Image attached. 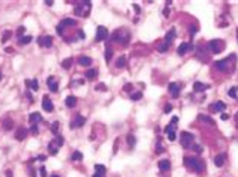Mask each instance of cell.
Segmentation results:
<instances>
[{"instance_id": "obj_1", "label": "cell", "mask_w": 238, "mask_h": 177, "mask_svg": "<svg viewBox=\"0 0 238 177\" xmlns=\"http://www.w3.org/2000/svg\"><path fill=\"white\" fill-rule=\"evenodd\" d=\"M184 165L190 169H194L196 172H202L205 169V163L203 160H200L199 157H191V156H185L184 157Z\"/></svg>"}, {"instance_id": "obj_2", "label": "cell", "mask_w": 238, "mask_h": 177, "mask_svg": "<svg viewBox=\"0 0 238 177\" xmlns=\"http://www.w3.org/2000/svg\"><path fill=\"white\" fill-rule=\"evenodd\" d=\"M130 38H131V35H130V32L125 30V29H116V30L113 32V35L110 36L111 41L119 43V44H127V43L130 41Z\"/></svg>"}, {"instance_id": "obj_3", "label": "cell", "mask_w": 238, "mask_h": 177, "mask_svg": "<svg viewBox=\"0 0 238 177\" xmlns=\"http://www.w3.org/2000/svg\"><path fill=\"white\" fill-rule=\"evenodd\" d=\"M74 12H75V15H78V17H87L89 12H90V2L84 0V2H78V3H75Z\"/></svg>"}, {"instance_id": "obj_4", "label": "cell", "mask_w": 238, "mask_h": 177, "mask_svg": "<svg viewBox=\"0 0 238 177\" xmlns=\"http://www.w3.org/2000/svg\"><path fill=\"white\" fill-rule=\"evenodd\" d=\"M74 24H77V21L74 20V18H63L60 23H59V26L56 27V32L62 36L63 35V30L66 29V27H71V26H74Z\"/></svg>"}, {"instance_id": "obj_5", "label": "cell", "mask_w": 238, "mask_h": 177, "mask_svg": "<svg viewBox=\"0 0 238 177\" xmlns=\"http://www.w3.org/2000/svg\"><path fill=\"white\" fill-rule=\"evenodd\" d=\"M208 49L211 50V53H220L224 49V43L221 40H211L208 43Z\"/></svg>"}, {"instance_id": "obj_6", "label": "cell", "mask_w": 238, "mask_h": 177, "mask_svg": "<svg viewBox=\"0 0 238 177\" xmlns=\"http://www.w3.org/2000/svg\"><path fill=\"white\" fill-rule=\"evenodd\" d=\"M194 141V135L193 133H188V132H181V145L184 148H190L191 144Z\"/></svg>"}, {"instance_id": "obj_7", "label": "cell", "mask_w": 238, "mask_h": 177, "mask_svg": "<svg viewBox=\"0 0 238 177\" xmlns=\"http://www.w3.org/2000/svg\"><path fill=\"white\" fill-rule=\"evenodd\" d=\"M107 36H108V30H107V27H104V26H98V27H96L95 41H96V43H101V41L107 40Z\"/></svg>"}, {"instance_id": "obj_8", "label": "cell", "mask_w": 238, "mask_h": 177, "mask_svg": "<svg viewBox=\"0 0 238 177\" xmlns=\"http://www.w3.org/2000/svg\"><path fill=\"white\" fill-rule=\"evenodd\" d=\"M208 109H209L211 112H220V114H223V111L226 109V105H224L223 102H214V103L209 105Z\"/></svg>"}, {"instance_id": "obj_9", "label": "cell", "mask_w": 238, "mask_h": 177, "mask_svg": "<svg viewBox=\"0 0 238 177\" xmlns=\"http://www.w3.org/2000/svg\"><path fill=\"white\" fill-rule=\"evenodd\" d=\"M176 124H178V117H173L172 120H170V124H167L166 126V129H164V133L169 136V135H173V133H176L175 132V127H176Z\"/></svg>"}, {"instance_id": "obj_10", "label": "cell", "mask_w": 238, "mask_h": 177, "mask_svg": "<svg viewBox=\"0 0 238 177\" xmlns=\"http://www.w3.org/2000/svg\"><path fill=\"white\" fill-rule=\"evenodd\" d=\"M84 123H86V118H84L83 115H77V117L74 118V121L69 123V127H71V129H77V127L84 126Z\"/></svg>"}, {"instance_id": "obj_11", "label": "cell", "mask_w": 238, "mask_h": 177, "mask_svg": "<svg viewBox=\"0 0 238 177\" xmlns=\"http://www.w3.org/2000/svg\"><path fill=\"white\" fill-rule=\"evenodd\" d=\"M42 109H44L45 112H53V111H54L53 102H51V100H50V97H47V96H44V97H42Z\"/></svg>"}, {"instance_id": "obj_12", "label": "cell", "mask_w": 238, "mask_h": 177, "mask_svg": "<svg viewBox=\"0 0 238 177\" xmlns=\"http://www.w3.org/2000/svg\"><path fill=\"white\" fill-rule=\"evenodd\" d=\"M93 169H95V172H93V175H92V177H105V172H107V169H105V166H104V165H101V163H96Z\"/></svg>"}, {"instance_id": "obj_13", "label": "cell", "mask_w": 238, "mask_h": 177, "mask_svg": "<svg viewBox=\"0 0 238 177\" xmlns=\"http://www.w3.org/2000/svg\"><path fill=\"white\" fill-rule=\"evenodd\" d=\"M191 50H193V44L182 43V44H179V47H178V55L182 56V55H185L187 52H191Z\"/></svg>"}, {"instance_id": "obj_14", "label": "cell", "mask_w": 238, "mask_h": 177, "mask_svg": "<svg viewBox=\"0 0 238 177\" xmlns=\"http://www.w3.org/2000/svg\"><path fill=\"white\" fill-rule=\"evenodd\" d=\"M229 64H230V61H229L227 58H226V59H220V61L215 62V68L220 70V71H226V70L229 68Z\"/></svg>"}, {"instance_id": "obj_15", "label": "cell", "mask_w": 238, "mask_h": 177, "mask_svg": "<svg viewBox=\"0 0 238 177\" xmlns=\"http://www.w3.org/2000/svg\"><path fill=\"white\" fill-rule=\"evenodd\" d=\"M47 85H48V90L51 91V93H57V90H59V83L56 82V79L53 77V76H50L48 79H47Z\"/></svg>"}, {"instance_id": "obj_16", "label": "cell", "mask_w": 238, "mask_h": 177, "mask_svg": "<svg viewBox=\"0 0 238 177\" xmlns=\"http://www.w3.org/2000/svg\"><path fill=\"white\" fill-rule=\"evenodd\" d=\"M193 90H194V93H203V91L209 90V85L208 83H202V82H196L193 85Z\"/></svg>"}, {"instance_id": "obj_17", "label": "cell", "mask_w": 238, "mask_h": 177, "mask_svg": "<svg viewBox=\"0 0 238 177\" xmlns=\"http://www.w3.org/2000/svg\"><path fill=\"white\" fill-rule=\"evenodd\" d=\"M175 36H176V30H175V27H170V29H169V32H167V33H166V36H164V43L170 46V43L175 40Z\"/></svg>"}, {"instance_id": "obj_18", "label": "cell", "mask_w": 238, "mask_h": 177, "mask_svg": "<svg viewBox=\"0 0 238 177\" xmlns=\"http://www.w3.org/2000/svg\"><path fill=\"white\" fill-rule=\"evenodd\" d=\"M179 91H181V85H179V83L172 82V83L169 85V93H170L173 97H176V96L179 94Z\"/></svg>"}, {"instance_id": "obj_19", "label": "cell", "mask_w": 238, "mask_h": 177, "mask_svg": "<svg viewBox=\"0 0 238 177\" xmlns=\"http://www.w3.org/2000/svg\"><path fill=\"white\" fill-rule=\"evenodd\" d=\"M29 121H30L32 124H36V126H38V123L42 121V117H41L39 112H32V114L29 115Z\"/></svg>"}, {"instance_id": "obj_20", "label": "cell", "mask_w": 238, "mask_h": 177, "mask_svg": "<svg viewBox=\"0 0 238 177\" xmlns=\"http://www.w3.org/2000/svg\"><path fill=\"white\" fill-rule=\"evenodd\" d=\"M26 136H27V129H24V127H20L17 130V133H15V139L17 141H23Z\"/></svg>"}, {"instance_id": "obj_21", "label": "cell", "mask_w": 238, "mask_h": 177, "mask_svg": "<svg viewBox=\"0 0 238 177\" xmlns=\"http://www.w3.org/2000/svg\"><path fill=\"white\" fill-rule=\"evenodd\" d=\"M224 160H226V154H224V153L217 154V156L214 157V165H215V166H223Z\"/></svg>"}, {"instance_id": "obj_22", "label": "cell", "mask_w": 238, "mask_h": 177, "mask_svg": "<svg viewBox=\"0 0 238 177\" xmlns=\"http://www.w3.org/2000/svg\"><path fill=\"white\" fill-rule=\"evenodd\" d=\"M65 105H66V108H74L77 105V97L75 96H68L65 99Z\"/></svg>"}, {"instance_id": "obj_23", "label": "cell", "mask_w": 238, "mask_h": 177, "mask_svg": "<svg viewBox=\"0 0 238 177\" xmlns=\"http://www.w3.org/2000/svg\"><path fill=\"white\" fill-rule=\"evenodd\" d=\"M197 120H199V121H202V123H205V124H209V126H214V124H215V123H214V120H212L211 117L203 115V114H200V115L197 117Z\"/></svg>"}, {"instance_id": "obj_24", "label": "cell", "mask_w": 238, "mask_h": 177, "mask_svg": "<svg viewBox=\"0 0 238 177\" xmlns=\"http://www.w3.org/2000/svg\"><path fill=\"white\" fill-rule=\"evenodd\" d=\"M158 168H160L161 171H169V169H170V162H169L167 159H163V160L158 162Z\"/></svg>"}, {"instance_id": "obj_25", "label": "cell", "mask_w": 238, "mask_h": 177, "mask_svg": "<svg viewBox=\"0 0 238 177\" xmlns=\"http://www.w3.org/2000/svg\"><path fill=\"white\" fill-rule=\"evenodd\" d=\"M78 64L83 65V67H89V65L92 64V59H90L89 56H80V58H78Z\"/></svg>"}, {"instance_id": "obj_26", "label": "cell", "mask_w": 238, "mask_h": 177, "mask_svg": "<svg viewBox=\"0 0 238 177\" xmlns=\"http://www.w3.org/2000/svg\"><path fill=\"white\" fill-rule=\"evenodd\" d=\"M26 85L30 88L32 91H38V90H39V86H38V80H36V79H33V80H26Z\"/></svg>"}, {"instance_id": "obj_27", "label": "cell", "mask_w": 238, "mask_h": 177, "mask_svg": "<svg viewBox=\"0 0 238 177\" xmlns=\"http://www.w3.org/2000/svg\"><path fill=\"white\" fill-rule=\"evenodd\" d=\"M2 127H3V130H11V129L14 127V121H12L11 118H6V120H3Z\"/></svg>"}, {"instance_id": "obj_28", "label": "cell", "mask_w": 238, "mask_h": 177, "mask_svg": "<svg viewBox=\"0 0 238 177\" xmlns=\"http://www.w3.org/2000/svg\"><path fill=\"white\" fill-rule=\"evenodd\" d=\"M32 36L30 35H24V36H21V38H18V44L20 46H26V44H29V43H32Z\"/></svg>"}, {"instance_id": "obj_29", "label": "cell", "mask_w": 238, "mask_h": 177, "mask_svg": "<svg viewBox=\"0 0 238 177\" xmlns=\"http://www.w3.org/2000/svg\"><path fill=\"white\" fill-rule=\"evenodd\" d=\"M57 151H59V145H57L54 141H51V142L48 144V153H50V154H56Z\"/></svg>"}, {"instance_id": "obj_30", "label": "cell", "mask_w": 238, "mask_h": 177, "mask_svg": "<svg viewBox=\"0 0 238 177\" xmlns=\"http://www.w3.org/2000/svg\"><path fill=\"white\" fill-rule=\"evenodd\" d=\"M72 61H74L72 58H66V59H63V61H62V68H63V70H69L71 65H72Z\"/></svg>"}, {"instance_id": "obj_31", "label": "cell", "mask_w": 238, "mask_h": 177, "mask_svg": "<svg viewBox=\"0 0 238 177\" xmlns=\"http://www.w3.org/2000/svg\"><path fill=\"white\" fill-rule=\"evenodd\" d=\"M96 74H98V71H96V70H87L84 76H86V79H87V80H93V79L96 77Z\"/></svg>"}, {"instance_id": "obj_32", "label": "cell", "mask_w": 238, "mask_h": 177, "mask_svg": "<svg viewBox=\"0 0 238 177\" xmlns=\"http://www.w3.org/2000/svg\"><path fill=\"white\" fill-rule=\"evenodd\" d=\"M125 64H127V59H125V56H121L117 61H116V68H124L125 67Z\"/></svg>"}, {"instance_id": "obj_33", "label": "cell", "mask_w": 238, "mask_h": 177, "mask_svg": "<svg viewBox=\"0 0 238 177\" xmlns=\"http://www.w3.org/2000/svg\"><path fill=\"white\" fill-rule=\"evenodd\" d=\"M42 41H44V47H51V46H53V38H51L50 35L42 36Z\"/></svg>"}, {"instance_id": "obj_34", "label": "cell", "mask_w": 238, "mask_h": 177, "mask_svg": "<svg viewBox=\"0 0 238 177\" xmlns=\"http://www.w3.org/2000/svg\"><path fill=\"white\" fill-rule=\"evenodd\" d=\"M104 58H105V61H110V59L113 58V49L107 47V49H105V52H104Z\"/></svg>"}, {"instance_id": "obj_35", "label": "cell", "mask_w": 238, "mask_h": 177, "mask_svg": "<svg viewBox=\"0 0 238 177\" xmlns=\"http://www.w3.org/2000/svg\"><path fill=\"white\" fill-rule=\"evenodd\" d=\"M83 159V154L80 153V151H74L72 154H71V160H75V162H78V160H81Z\"/></svg>"}, {"instance_id": "obj_36", "label": "cell", "mask_w": 238, "mask_h": 177, "mask_svg": "<svg viewBox=\"0 0 238 177\" xmlns=\"http://www.w3.org/2000/svg\"><path fill=\"white\" fill-rule=\"evenodd\" d=\"M142 96H143L142 93H131V94H130V99H131L133 102H137V100L142 99Z\"/></svg>"}, {"instance_id": "obj_37", "label": "cell", "mask_w": 238, "mask_h": 177, "mask_svg": "<svg viewBox=\"0 0 238 177\" xmlns=\"http://www.w3.org/2000/svg\"><path fill=\"white\" fill-rule=\"evenodd\" d=\"M127 141H128V145H130V147H134V144H136V138H134V135L128 133V135H127Z\"/></svg>"}, {"instance_id": "obj_38", "label": "cell", "mask_w": 238, "mask_h": 177, "mask_svg": "<svg viewBox=\"0 0 238 177\" xmlns=\"http://www.w3.org/2000/svg\"><path fill=\"white\" fill-rule=\"evenodd\" d=\"M11 36H12V32H11V30H5V32H3V36H2V43H6Z\"/></svg>"}, {"instance_id": "obj_39", "label": "cell", "mask_w": 238, "mask_h": 177, "mask_svg": "<svg viewBox=\"0 0 238 177\" xmlns=\"http://www.w3.org/2000/svg\"><path fill=\"white\" fill-rule=\"evenodd\" d=\"M236 93H238V86H233V88H230V90H229V97H232V99H236Z\"/></svg>"}, {"instance_id": "obj_40", "label": "cell", "mask_w": 238, "mask_h": 177, "mask_svg": "<svg viewBox=\"0 0 238 177\" xmlns=\"http://www.w3.org/2000/svg\"><path fill=\"white\" fill-rule=\"evenodd\" d=\"M50 129H51V132H53L54 135H57V130H59V121H54V123L51 124Z\"/></svg>"}, {"instance_id": "obj_41", "label": "cell", "mask_w": 238, "mask_h": 177, "mask_svg": "<svg viewBox=\"0 0 238 177\" xmlns=\"http://www.w3.org/2000/svg\"><path fill=\"white\" fill-rule=\"evenodd\" d=\"M24 32H26V27H24V26H20V27L17 29V36L21 38V36L24 35Z\"/></svg>"}, {"instance_id": "obj_42", "label": "cell", "mask_w": 238, "mask_h": 177, "mask_svg": "<svg viewBox=\"0 0 238 177\" xmlns=\"http://www.w3.org/2000/svg\"><path fill=\"white\" fill-rule=\"evenodd\" d=\"M95 90L96 91H107V86L104 83H98V85H95Z\"/></svg>"}, {"instance_id": "obj_43", "label": "cell", "mask_w": 238, "mask_h": 177, "mask_svg": "<svg viewBox=\"0 0 238 177\" xmlns=\"http://www.w3.org/2000/svg\"><path fill=\"white\" fill-rule=\"evenodd\" d=\"M167 49H169V44H166V43H163L161 46H158V52H160V53H164Z\"/></svg>"}, {"instance_id": "obj_44", "label": "cell", "mask_w": 238, "mask_h": 177, "mask_svg": "<svg viewBox=\"0 0 238 177\" xmlns=\"http://www.w3.org/2000/svg\"><path fill=\"white\" fill-rule=\"evenodd\" d=\"M190 148H193V150H194V151H197V153H200V151H202V147H200L199 144H191V147H190Z\"/></svg>"}, {"instance_id": "obj_45", "label": "cell", "mask_w": 238, "mask_h": 177, "mask_svg": "<svg viewBox=\"0 0 238 177\" xmlns=\"http://www.w3.org/2000/svg\"><path fill=\"white\" fill-rule=\"evenodd\" d=\"M77 38H78V40H84V38H86V33H84L83 30H78V32H77Z\"/></svg>"}, {"instance_id": "obj_46", "label": "cell", "mask_w": 238, "mask_h": 177, "mask_svg": "<svg viewBox=\"0 0 238 177\" xmlns=\"http://www.w3.org/2000/svg\"><path fill=\"white\" fill-rule=\"evenodd\" d=\"M30 132H32L33 135H38V126H36V124H32V127H30Z\"/></svg>"}, {"instance_id": "obj_47", "label": "cell", "mask_w": 238, "mask_h": 177, "mask_svg": "<svg viewBox=\"0 0 238 177\" xmlns=\"http://www.w3.org/2000/svg\"><path fill=\"white\" fill-rule=\"evenodd\" d=\"M133 90V85H130V83H127L125 86H124V91H127V93H130Z\"/></svg>"}, {"instance_id": "obj_48", "label": "cell", "mask_w": 238, "mask_h": 177, "mask_svg": "<svg viewBox=\"0 0 238 177\" xmlns=\"http://www.w3.org/2000/svg\"><path fill=\"white\" fill-rule=\"evenodd\" d=\"M169 112H172V105H166L164 106V114H169Z\"/></svg>"}, {"instance_id": "obj_49", "label": "cell", "mask_w": 238, "mask_h": 177, "mask_svg": "<svg viewBox=\"0 0 238 177\" xmlns=\"http://www.w3.org/2000/svg\"><path fill=\"white\" fill-rule=\"evenodd\" d=\"M39 174H41V177H47V172H45V168H44V166L39 168Z\"/></svg>"}, {"instance_id": "obj_50", "label": "cell", "mask_w": 238, "mask_h": 177, "mask_svg": "<svg viewBox=\"0 0 238 177\" xmlns=\"http://www.w3.org/2000/svg\"><path fill=\"white\" fill-rule=\"evenodd\" d=\"M169 14H170V11H169V8L166 6V8H164V11H163V15H164V17H169Z\"/></svg>"}, {"instance_id": "obj_51", "label": "cell", "mask_w": 238, "mask_h": 177, "mask_svg": "<svg viewBox=\"0 0 238 177\" xmlns=\"http://www.w3.org/2000/svg\"><path fill=\"white\" fill-rule=\"evenodd\" d=\"M221 120H223V121H226V120H229V115H227L226 112H223V114H221Z\"/></svg>"}, {"instance_id": "obj_52", "label": "cell", "mask_w": 238, "mask_h": 177, "mask_svg": "<svg viewBox=\"0 0 238 177\" xmlns=\"http://www.w3.org/2000/svg\"><path fill=\"white\" fill-rule=\"evenodd\" d=\"M38 159H39L41 162H44V160L47 159V156H45V154H39V156H38Z\"/></svg>"}, {"instance_id": "obj_53", "label": "cell", "mask_w": 238, "mask_h": 177, "mask_svg": "<svg viewBox=\"0 0 238 177\" xmlns=\"http://www.w3.org/2000/svg\"><path fill=\"white\" fill-rule=\"evenodd\" d=\"M38 44H39L41 47H44V41H42V36H39V38H38Z\"/></svg>"}, {"instance_id": "obj_54", "label": "cell", "mask_w": 238, "mask_h": 177, "mask_svg": "<svg viewBox=\"0 0 238 177\" xmlns=\"http://www.w3.org/2000/svg\"><path fill=\"white\" fill-rule=\"evenodd\" d=\"M26 97L29 99V102H33V99H32V94H30V93H26Z\"/></svg>"}, {"instance_id": "obj_55", "label": "cell", "mask_w": 238, "mask_h": 177, "mask_svg": "<svg viewBox=\"0 0 238 177\" xmlns=\"http://www.w3.org/2000/svg\"><path fill=\"white\" fill-rule=\"evenodd\" d=\"M6 177H12V171H11V169L6 171Z\"/></svg>"}, {"instance_id": "obj_56", "label": "cell", "mask_w": 238, "mask_h": 177, "mask_svg": "<svg viewBox=\"0 0 238 177\" xmlns=\"http://www.w3.org/2000/svg\"><path fill=\"white\" fill-rule=\"evenodd\" d=\"M5 52H6V53H11V52H12V49H11V47H6V50H5Z\"/></svg>"}, {"instance_id": "obj_57", "label": "cell", "mask_w": 238, "mask_h": 177, "mask_svg": "<svg viewBox=\"0 0 238 177\" xmlns=\"http://www.w3.org/2000/svg\"><path fill=\"white\" fill-rule=\"evenodd\" d=\"M235 121H236V127H238V112L235 114Z\"/></svg>"}, {"instance_id": "obj_58", "label": "cell", "mask_w": 238, "mask_h": 177, "mask_svg": "<svg viewBox=\"0 0 238 177\" xmlns=\"http://www.w3.org/2000/svg\"><path fill=\"white\" fill-rule=\"evenodd\" d=\"M50 177H59V175H57V174H51Z\"/></svg>"}, {"instance_id": "obj_59", "label": "cell", "mask_w": 238, "mask_h": 177, "mask_svg": "<svg viewBox=\"0 0 238 177\" xmlns=\"http://www.w3.org/2000/svg\"><path fill=\"white\" fill-rule=\"evenodd\" d=\"M236 38H238V27H236Z\"/></svg>"}, {"instance_id": "obj_60", "label": "cell", "mask_w": 238, "mask_h": 177, "mask_svg": "<svg viewBox=\"0 0 238 177\" xmlns=\"http://www.w3.org/2000/svg\"><path fill=\"white\" fill-rule=\"evenodd\" d=\"M0 80H2V73H0Z\"/></svg>"}]
</instances>
